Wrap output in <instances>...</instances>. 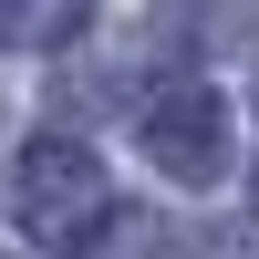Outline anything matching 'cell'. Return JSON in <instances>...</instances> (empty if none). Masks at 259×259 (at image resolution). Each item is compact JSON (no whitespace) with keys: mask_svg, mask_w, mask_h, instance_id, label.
Instances as JSON below:
<instances>
[{"mask_svg":"<svg viewBox=\"0 0 259 259\" xmlns=\"http://www.w3.org/2000/svg\"><path fill=\"white\" fill-rule=\"evenodd\" d=\"M135 135H145V156H156L177 187H218V166H228V114H218L207 83H166Z\"/></svg>","mask_w":259,"mask_h":259,"instance_id":"cell-2","label":"cell"},{"mask_svg":"<svg viewBox=\"0 0 259 259\" xmlns=\"http://www.w3.org/2000/svg\"><path fill=\"white\" fill-rule=\"evenodd\" d=\"M11 218H21V239H41V249H94L104 228H114V177H104V156L73 145V135L21 145V166H11Z\"/></svg>","mask_w":259,"mask_h":259,"instance_id":"cell-1","label":"cell"},{"mask_svg":"<svg viewBox=\"0 0 259 259\" xmlns=\"http://www.w3.org/2000/svg\"><path fill=\"white\" fill-rule=\"evenodd\" d=\"M73 31H83V0H0V41H21V52H52Z\"/></svg>","mask_w":259,"mask_h":259,"instance_id":"cell-3","label":"cell"}]
</instances>
